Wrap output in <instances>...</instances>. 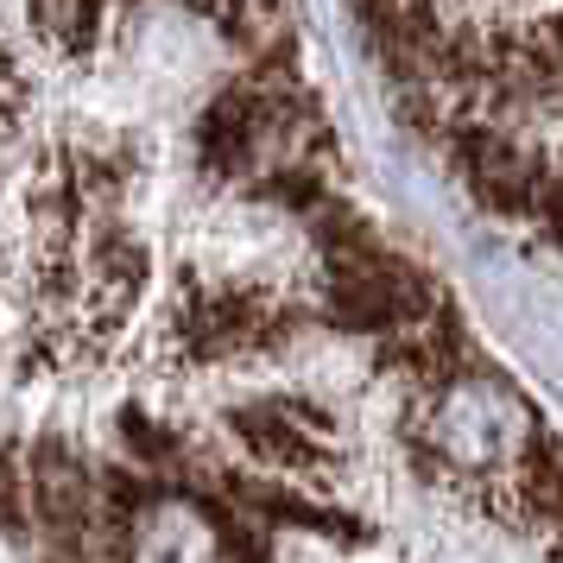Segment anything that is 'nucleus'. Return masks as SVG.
<instances>
[{"mask_svg":"<svg viewBox=\"0 0 563 563\" xmlns=\"http://www.w3.org/2000/svg\"><path fill=\"white\" fill-rule=\"evenodd\" d=\"M184 361H234V355H285L305 335V305L273 298L260 285H197L184 279L172 310Z\"/></svg>","mask_w":563,"mask_h":563,"instance_id":"nucleus-1","label":"nucleus"},{"mask_svg":"<svg viewBox=\"0 0 563 563\" xmlns=\"http://www.w3.org/2000/svg\"><path fill=\"white\" fill-rule=\"evenodd\" d=\"M260 153H279V96L234 70L197 114V165L216 184L260 172Z\"/></svg>","mask_w":563,"mask_h":563,"instance_id":"nucleus-2","label":"nucleus"},{"mask_svg":"<svg viewBox=\"0 0 563 563\" xmlns=\"http://www.w3.org/2000/svg\"><path fill=\"white\" fill-rule=\"evenodd\" d=\"M229 437L260 468L279 475H323L335 462V418L298 393H266L254 406L229 411Z\"/></svg>","mask_w":563,"mask_h":563,"instance_id":"nucleus-3","label":"nucleus"},{"mask_svg":"<svg viewBox=\"0 0 563 563\" xmlns=\"http://www.w3.org/2000/svg\"><path fill=\"white\" fill-rule=\"evenodd\" d=\"M500 475H507L512 519H519L526 532H538V538L558 532L563 526V437H551L544 424H538Z\"/></svg>","mask_w":563,"mask_h":563,"instance_id":"nucleus-4","label":"nucleus"},{"mask_svg":"<svg viewBox=\"0 0 563 563\" xmlns=\"http://www.w3.org/2000/svg\"><path fill=\"white\" fill-rule=\"evenodd\" d=\"M45 165H52L57 178L89 203V216H96V209H114L121 197H128V184H133V146L128 140H102V146H52Z\"/></svg>","mask_w":563,"mask_h":563,"instance_id":"nucleus-5","label":"nucleus"},{"mask_svg":"<svg viewBox=\"0 0 563 563\" xmlns=\"http://www.w3.org/2000/svg\"><path fill=\"white\" fill-rule=\"evenodd\" d=\"M305 234L310 247H317V260H323V273H342V266H361V260H374L386 247L380 234H374V222L361 216L349 197H330L323 209H310L305 216Z\"/></svg>","mask_w":563,"mask_h":563,"instance_id":"nucleus-6","label":"nucleus"},{"mask_svg":"<svg viewBox=\"0 0 563 563\" xmlns=\"http://www.w3.org/2000/svg\"><path fill=\"white\" fill-rule=\"evenodd\" d=\"M323 165H330V158L279 153V158H266V165H260V178H247V190H254L260 203H273V209H285V216H298V222H305L310 209H323L335 197Z\"/></svg>","mask_w":563,"mask_h":563,"instance_id":"nucleus-7","label":"nucleus"},{"mask_svg":"<svg viewBox=\"0 0 563 563\" xmlns=\"http://www.w3.org/2000/svg\"><path fill=\"white\" fill-rule=\"evenodd\" d=\"M114 437H121V456L140 462V468H153L158 482H178L184 468H190V456H197L178 424H158L153 411H140V406H121Z\"/></svg>","mask_w":563,"mask_h":563,"instance_id":"nucleus-8","label":"nucleus"}]
</instances>
